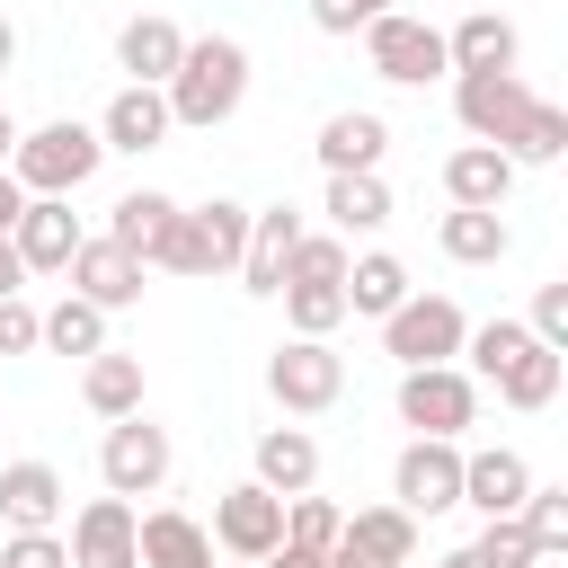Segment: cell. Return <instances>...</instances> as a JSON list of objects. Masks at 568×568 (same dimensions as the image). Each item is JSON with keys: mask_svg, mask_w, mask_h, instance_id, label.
<instances>
[{"mask_svg": "<svg viewBox=\"0 0 568 568\" xmlns=\"http://www.w3.org/2000/svg\"><path fill=\"white\" fill-rule=\"evenodd\" d=\"M284 284H346V240H337V231H302Z\"/></svg>", "mask_w": 568, "mask_h": 568, "instance_id": "obj_37", "label": "cell"}, {"mask_svg": "<svg viewBox=\"0 0 568 568\" xmlns=\"http://www.w3.org/2000/svg\"><path fill=\"white\" fill-rule=\"evenodd\" d=\"M320 213L337 222V240H355V231H382V222H390V186H382V169L328 178V204H320Z\"/></svg>", "mask_w": 568, "mask_h": 568, "instance_id": "obj_29", "label": "cell"}, {"mask_svg": "<svg viewBox=\"0 0 568 568\" xmlns=\"http://www.w3.org/2000/svg\"><path fill=\"white\" fill-rule=\"evenodd\" d=\"M80 240H89V231H80V213H71V195H27V213H18V231H9V248H18V266H27V275H62Z\"/></svg>", "mask_w": 568, "mask_h": 568, "instance_id": "obj_12", "label": "cell"}, {"mask_svg": "<svg viewBox=\"0 0 568 568\" xmlns=\"http://www.w3.org/2000/svg\"><path fill=\"white\" fill-rule=\"evenodd\" d=\"M178 53H186V36H178V18H124L115 27V71L133 80V89H169V71H178Z\"/></svg>", "mask_w": 568, "mask_h": 568, "instance_id": "obj_16", "label": "cell"}, {"mask_svg": "<svg viewBox=\"0 0 568 568\" xmlns=\"http://www.w3.org/2000/svg\"><path fill=\"white\" fill-rule=\"evenodd\" d=\"M470 417H479V382H470L462 364H417V373H399V426H408V435L462 444Z\"/></svg>", "mask_w": 568, "mask_h": 568, "instance_id": "obj_7", "label": "cell"}, {"mask_svg": "<svg viewBox=\"0 0 568 568\" xmlns=\"http://www.w3.org/2000/svg\"><path fill=\"white\" fill-rule=\"evenodd\" d=\"M435 240H444V257H453V266H497V257L515 248L506 213H462V204L444 213V231H435Z\"/></svg>", "mask_w": 568, "mask_h": 568, "instance_id": "obj_31", "label": "cell"}, {"mask_svg": "<svg viewBox=\"0 0 568 568\" xmlns=\"http://www.w3.org/2000/svg\"><path fill=\"white\" fill-rule=\"evenodd\" d=\"M213 541H222L240 568H257V559L284 541V497H275V488H257V479L222 488V497H213Z\"/></svg>", "mask_w": 568, "mask_h": 568, "instance_id": "obj_11", "label": "cell"}, {"mask_svg": "<svg viewBox=\"0 0 568 568\" xmlns=\"http://www.w3.org/2000/svg\"><path fill=\"white\" fill-rule=\"evenodd\" d=\"M80 399H89L106 426H115V417H142V355H115V346L89 355V364H80Z\"/></svg>", "mask_w": 568, "mask_h": 568, "instance_id": "obj_28", "label": "cell"}, {"mask_svg": "<svg viewBox=\"0 0 568 568\" xmlns=\"http://www.w3.org/2000/svg\"><path fill=\"white\" fill-rule=\"evenodd\" d=\"M18 213H27V186L0 169V231H18Z\"/></svg>", "mask_w": 568, "mask_h": 568, "instance_id": "obj_44", "label": "cell"}, {"mask_svg": "<svg viewBox=\"0 0 568 568\" xmlns=\"http://www.w3.org/2000/svg\"><path fill=\"white\" fill-rule=\"evenodd\" d=\"M453 115H462L470 142L506 151L524 133V115H532V80L524 71H453Z\"/></svg>", "mask_w": 568, "mask_h": 568, "instance_id": "obj_6", "label": "cell"}, {"mask_svg": "<svg viewBox=\"0 0 568 568\" xmlns=\"http://www.w3.org/2000/svg\"><path fill=\"white\" fill-rule=\"evenodd\" d=\"M257 568H328V550H293V541H275Z\"/></svg>", "mask_w": 568, "mask_h": 568, "instance_id": "obj_43", "label": "cell"}, {"mask_svg": "<svg viewBox=\"0 0 568 568\" xmlns=\"http://www.w3.org/2000/svg\"><path fill=\"white\" fill-rule=\"evenodd\" d=\"M444 62H453V71H515V62H524V36H515V18L470 9V18L444 36Z\"/></svg>", "mask_w": 568, "mask_h": 568, "instance_id": "obj_25", "label": "cell"}, {"mask_svg": "<svg viewBox=\"0 0 568 568\" xmlns=\"http://www.w3.org/2000/svg\"><path fill=\"white\" fill-rule=\"evenodd\" d=\"M559 382H568V355H550V346H524V355L497 373V399L532 417V408H550V399H559Z\"/></svg>", "mask_w": 568, "mask_h": 568, "instance_id": "obj_32", "label": "cell"}, {"mask_svg": "<svg viewBox=\"0 0 568 568\" xmlns=\"http://www.w3.org/2000/svg\"><path fill=\"white\" fill-rule=\"evenodd\" d=\"M98 160H106L98 124H80V115H53V124L18 133V151H9V178H18L27 195H80V186L98 178Z\"/></svg>", "mask_w": 568, "mask_h": 568, "instance_id": "obj_2", "label": "cell"}, {"mask_svg": "<svg viewBox=\"0 0 568 568\" xmlns=\"http://www.w3.org/2000/svg\"><path fill=\"white\" fill-rule=\"evenodd\" d=\"M524 488H532V462H524L515 444L462 453V506H479L488 524H497V515H515V506H524Z\"/></svg>", "mask_w": 568, "mask_h": 568, "instance_id": "obj_17", "label": "cell"}, {"mask_svg": "<svg viewBox=\"0 0 568 568\" xmlns=\"http://www.w3.org/2000/svg\"><path fill=\"white\" fill-rule=\"evenodd\" d=\"M0 355H36V302L27 293L0 302Z\"/></svg>", "mask_w": 568, "mask_h": 568, "instance_id": "obj_42", "label": "cell"}, {"mask_svg": "<svg viewBox=\"0 0 568 568\" xmlns=\"http://www.w3.org/2000/svg\"><path fill=\"white\" fill-rule=\"evenodd\" d=\"M337 293H346L355 320H390V311L408 302V266H399L390 248H364V257H346V284H337Z\"/></svg>", "mask_w": 568, "mask_h": 568, "instance_id": "obj_26", "label": "cell"}, {"mask_svg": "<svg viewBox=\"0 0 568 568\" xmlns=\"http://www.w3.org/2000/svg\"><path fill=\"white\" fill-rule=\"evenodd\" d=\"M240 248H248V204L204 195V204H178V231H169L160 266L169 275H240Z\"/></svg>", "mask_w": 568, "mask_h": 568, "instance_id": "obj_3", "label": "cell"}, {"mask_svg": "<svg viewBox=\"0 0 568 568\" xmlns=\"http://www.w3.org/2000/svg\"><path fill=\"white\" fill-rule=\"evenodd\" d=\"M169 426H151V417H115L106 435H98V479H106V497H151V488H169Z\"/></svg>", "mask_w": 568, "mask_h": 568, "instance_id": "obj_10", "label": "cell"}, {"mask_svg": "<svg viewBox=\"0 0 568 568\" xmlns=\"http://www.w3.org/2000/svg\"><path fill=\"white\" fill-rule=\"evenodd\" d=\"M0 568H71V550H62V532H9Z\"/></svg>", "mask_w": 568, "mask_h": 568, "instance_id": "obj_41", "label": "cell"}, {"mask_svg": "<svg viewBox=\"0 0 568 568\" xmlns=\"http://www.w3.org/2000/svg\"><path fill=\"white\" fill-rule=\"evenodd\" d=\"M470 559H479V568H532V541H524V524H515V515H497V524L470 541Z\"/></svg>", "mask_w": 568, "mask_h": 568, "instance_id": "obj_38", "label": "cell"}, {"mask_svg": "<svg viewBox=\"0 0 568 568\" xmlns=\"http://www.w3.org/2000/svg\"><path fill=\"white\" fill-rule=\"evenodd\" d=\"M364 62H373L390 89H426V80H444V71H453V62H444V27L408 18V9H390V18H373V27H364Z\"/></svg>", "mask_w": 568, "mask_h": 568, "instance_id": "obj_9", "label": "cell"}, {"mask_svg": "<svg viewBox=\"0 0 568 568\" xmlns=\"http://www.w3.org/2000/svg\"><path fill=\"white\" fill-rule=\"evenodd\" d=\"M266 390H275L284 417H320V408L346 399V355H337L328 337H284V346L266 355Z\"/></svg>", "mask_w": 568, "mask_h": 568, "instance_id": "obj_5", "label": "cell"}, {"mask_svg": "<svg viewBox=\"0 0 568 568\" xmlns=\"http://www.w3.org/2000/svg\"><path fill=\"white\" fill-rule=\"evenodd\" d=\"M382 151H390V124H382L373 106H337V115L320 124V169H328V178L382 169Z\"/></svg>", "mask_w": 568, "mask_h": 568, "instance_id": "obj_23", "label": "cell"}, {"mask_svg": "<svg viewBox=\"0 0 568 568\" xmlns=\"http://www.w3.org/2000/svg\"><path fill=\"white\" fill-rule=\"evenodd\" d=\"M515 524H524V541H532V559H568V488H524V506H515Z\"/></svg>", "mask_w": 568, "mask_h": 568, "instance_id": "obj_34", "label": "cell"}, {"mask_svg": "<svg viewBox=\"0 0 568 568\" xmlns=\"http://www.w3.org/2000/svg\"><path fill=\"white\" fill-rule=\"evenodd\" d=\"M160 98H169V124H186V133L231 124L240 98H248V44L240 36H186V53H178Z\"/></svg>", "mask_w": 568, "mask_h": 568, "instance_id": "obj_1", "label": "cell"}, {"mask_svg": "<svg viewBox=\"0 0 568 568\" xmlns=\"http://www.w3.org/2000/svg\"><path fill=\"white\" fill-rule=\"evenodd\" d=\"M18 284H27V266H18V248H9V231H0V302H9Z\"/></svg>", "mask_w": 568, "mask_h": 568, "instance_id": "obj_45", "label": "cell"}, {"mask_svg": "<svg viewBox=\"0 0 568 568\" xmlns=\"http://www.w3.org/2000/svg\"><path fill=\"white\" fill-rule=\"evenodd\" d=\"M71 568H142L133 559V497H89L71 515Z\"/></svg>", "mask_w": 568, "mask_h": 568, "instance_id": "obj_15", "label": "cell"}, {"mask_svg": "<svg viewBox=\"0 0 568 568\" xmlns=\"http://www.w3.org/2000/svg\"><path fill=\"white\" fill-rule=\"evenodd\" d=\"M62 506H71V488H62L53 462H9V470H0V515H9V532H53Z\"/></svg>", "mask_w": 568, "mask_h": 568, "instance_id": "obj_21", "label": "cell"}, {"mask_svg": "<svg viewBox=\"0 0 568 568\" xmlns=\"http://www.w3.org/2000/svg\"><path fill=\"white\" fill-rule=\"evenodd\" d=\"M133 559L142 568H213V532L178 506H151V515H133Z\"/></svg>", "mask_w": 568, "mask_h": 568, "instance_id": "obj_18", "label": "cell"}, {"mask_svg": "<svg viewBox=\"0 0 568 568\" xmlns=\"http://www.w3.org/2000/svg\"><path fill=\"white\" fill-rule=\"evenodd\" d=\"M532 568H568V559H532Z\"/></svg>", "mask_w": 568, "mask_h": 568, "instance_id": "obj_49", "label": "cell"}, {"mask_svg": "<svg viewBox=\"0 0 568 568\" xmlns=\"http://www.w3.org/2000/svg\"><path fill=\"white\" fill-rule=\"evenodd\" d=\"M18 62V27H9V9H0V71Z\"/></svg>", "mask_w": 568, "mask_h": 568, "instance_id": "obj_46", "label": "cell"}, {"mask_svg": "<svg viewBox=\"0 0 568 568\" xmlns=\"http://www.w3.org/2000/svg\"><path fill=\"white\" fill-rule=\"evenodd\" d=\"M390 506L399 515H453L462 506V444H444V435H408L399 444V462H390Z\"/></svg>", "mask_w": 568, "mask_h": 568, "instance_id": "obj_8", "label": "cell"}, {"mask_svg": "<svg viewBox=\"0 0 568 568\" xmlns=\"http://www.w3.org/2000/svg\"><path fill=\"white\" fill-rule=\"evenodd\" d=\"M444 568H479V559H470V550H453V559H444Z\"/></svg>", "mask_w": 568, "mask_h": 568, "instance_id": "obj_48", "label": "cell"}, {"mask_svg": "<svg viewBox=\"0 0 568 568\" xmlns=\"http://www.w3.org/2000/svg\"><path fill=\"white\" fill-rule=\"evenodd\" d=\"M169 133H178V124H169V98H160V89H133V80H124V89L106 98V115H98V142H106V151H160Z\"/></svg>", "mask_w": 568, "mask_h": 568, "instance_id": "obj_22", "label": "cell"}, {"mask_svg": "<svg viewBox=\"0 0 568 568\" xmlns=\"http://www.w3.org/2000/svg\"><path fill=\"white\" fill-rule=\"evenodd\" d=\"M169 231H178V195H160V186H133V195H115V213H106V240H115L124 257H142V266H160Z\"/></svg>", "mask_w": 568, "mask_h": 568, "instance_id": "obj_20", "label": "cell"}, {"mask_svg": "<svg viewBox=\"0 0 568 568\" xmlns=\"http://www.w3.org/2000/svg\"><path fill=\"white\" fill-rule=\"evenodd\" d=\"M399 0H311V27L320 36H364L373 18H390Z\"/></svg>", "mask_w": 568, "mask_h": 568, "instance_id": "obj_39", "label": "cell"}, {"mask_svg": "<svg viewBox=\"0 0 568 568\" xmlns=\"http://www.w3.org/2000/svg\"><path fill=\"white\" fill-rule=\"evenodd\" d=\"M311 479H320V444H311L302 426H266V435H257V488L311 497Z\"/></svg>", "mask_w": 568, "mask_h": 568, "instance_id": "obj_27", "label": "cell"}, {"mask_svg": "<svg viewBox=\"0 0 568 568\" xmlns=\"http://www.w3.org/2000/svg\"><path fill=\"white\" fill-rule=\"evenodd\" d=\"M444 195H453L462 213H506V195H515V160L488 151V142H462V151L444 160Z\"/></svg>", "mask_w": 568, "mask_h": 568, "instance_id": "obj_19", "label": "cell"}, {"mask_svg": "<svg viewBox=\"0 0 568 568\" xmlns=\"http://www.w3.org/2000/svg\"><path fill=\"white\" fill-rule=\"evenodd\" d=\"M62 275H71V293H80L89 311H133L151 266H142V257H124V248L98 231V240H80V248H71V266H62Z\"/></svg>", "mask_w": 568, "mask_h": 568, "instance_id": "obj_13", "label": "cell"}, {"mask_svg": "<svg viewBox=\"0 0 568 568\" xmlns=\"http://www.w3.org/2000/svg\"><path fill=\"white\" fill-rule=\"evenodd\" d=\"M293 248H302V213H293V204H266V213H248V248H240V293L275 302V293H284V266H293Z\"/></svg>", "mask_w": 568, "mask_h": 568, "instance_id": "obj_14", "label": "cell"}, {"mask_svg": "<svg viewBox=\"0 0 568 568\" xmlns=\"http://www.w3.org/2000/svg\"><path fill=\"white\" fill-rule=\"evenodd\" d=\"M9 151H18V115L0 106V169H9Z\"/></svg>", "mask_w": 568, "mask_h": 568, "instance_id": "obj_47", "label": "cell"}, {"mask_svg": "<svg viewBox=\"0 0 568 568\" xmlns=\"http://www.w3.org/2000/svg\"><path fill=\"white\" fill-rule=\"evenodd\" d=\"M337 532H346V515L328 497H284V541L293 550H337Z\"/></svg>", "mask_w": 568, "mask_h": 568, "instance_id": "obj_36", "label": "cell"}, {"mask_svg": "<svg viewBox=\"0 0 568 568\" xmlns=\"http://www.w3.org/2000/svg\"><path fill=\"white\" fill-rule=\"evenodd\" d=\"M275 302H284V320H293V337H328V328L346 320V293H337V284H284Z\"/></svg>", "mask_w": 568, "mask_h": 568, "instance_id": "obj_35", "label": "cell"}, {"mask_svg": "<svg viewBox=\"0 0 568 568\" xmlns=\"http://www.w3.org/2000/svg\"><path fill=\"white\" fill-rule=\"evenodd\" d=\"M462 337H470V320H462L453 293H408V302L382 320V355H390L399 373H417V364H453Z\"/></svg>", "mask_w": 568, "mask_h": 568, "instance_id": "obj_4", "label": "cell"}, {"mask_svg": "<svg viewBox=\"0 0 568 568\" xmlns=\"http://www.w3.org/2000/svg\"><path fill=\"white\" fill-rule=\"evenodd\" d=\"M506 160H515V169H550V160H568V106H559V98H532V115H524V133L506 142Z\"/></svg>", "mask_w": 568, "mask_h": 568, "instance_id": "obj_33", "label": "cell"}, {"mask_svg": "<svg viewBox=\"0 0 568 568\" xmlns=\"http://www.w3.org/2000/svg\"><path fill=\"white\" fill-rule=\"evenodd\" d=\"M36 346H53V355H106V311H89L80 293H62L53 311H36Z\"/></svg>", "mask_w": 568, "mask_h": 568, "instance_id": "obj_30", "label": "cell"}, {"mask_svg": "<svg viewBox=\"0 0 568 568\" xmlns=\"http://www.w3.org/2000/svg\"><path fill=\"white\" fill-rule=\"evenodd\" d=\"M337 550H355L364 568H408V559H417V515H399V506H355L346 532H337Z\"/></svg>", "mask_w": 568, "mask_h": 568, "instance_id": "obj_24", "label": "cell"}, {"mask_svg": "<svg viewBox=\"0 0 568 568\" xmlns=\"http://www.w3.org/2000/svg\"><path fill=\"white\" fill-rule=\"evenodd\" d=\"M524 328H532V346L568 355V284H541V293H532V320H524Z\"/></svg>", "mask_w": 568, "mask_h": 568, "instance_id": "obj_40", "label": "cell"}]
</instances>
